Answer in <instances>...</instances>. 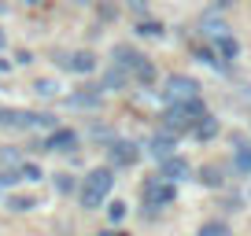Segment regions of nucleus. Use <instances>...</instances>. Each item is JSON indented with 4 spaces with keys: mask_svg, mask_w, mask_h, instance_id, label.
<instances>
[{
    "mask_svg": "<svg viewBox=\"0 0 251 236\" xmlns=\"http://www.w3.org/2000/svg\"><path fill=\"white\" fill-rule=\"evenodd\" d=\"M111 185H115L111 170H93V173L85 177V185H81V207H85V211H96V207L107 199Z\"/></svg>",
    "mask_w": 251,
    "mask_h": 236,
    "instance_id": "nucleus-1",
    "label": "nucleus"
},
{
    "mask_svg": "<svg viewBox=\"0 0 251 236\" xmlns=\"http://www.w3.org/2000/svg\"><path fill=\"white\" fill-rule=\"evenodd\" d=\"M115 63L122 67V71H129L137 81H151V78H155V67H151L141 52H133V48H126V45L115 48Z\"/></svg>",
    "mask_w": 251,
    "mask_h": 236,
    "instance_id": "nucleus-2",
    "label": "nucleus"
},
{
    "mask_svg": "<svg viewBox=\"0 0 251 236\" xmlns=\"http://www.w3.org/2000/svg\"><path fill=\"white\" fill-rule=\"evenodd\" d=\"M163 96H166V103H185V100H196L200 96V85L192 78H185V74H174V78H166Z\"/></svg>",
    "mask_w": 251,
    "mask_h": 236,
    "instance_id": "nucleus-3",
    "label": "nucleus"
},
{
    "mask_svg": "<svg viewBox=\"0 0 251 236\" xmlns=\"http://www.w3.org/2000/svg\"><path fill=\"white\" fill-rule=\"evenodd\" d=\"M144 199H148V207H166L174 199V181H159V177H151L148 185H144Z\"/></svg>",
    "mask_w": 251,
    "mask_h": 236,
    "instance_id": "nucleus-4",
    "label": "nucleus"
},
{
    "mask_svg": "<svg viewBox=\"0 0 251 236\" xmlns=\"http://www.w3.org/2000/svg\"><path fill=\"white\" fill-rule=\"evenodd\" d=\"M107 155H111V166H133L141 159V148L133 141H111Z\"/></svg>",
    "mask_w": 251,
    "mask_h": 236,
    "instance_id": "nucleus-5",
    "label": "nucleus"
},
{
    "mask_svg": "<svg viewBox=\"0 0 251 236\" xmlns=\"http://www.w3.org/2000/svg\"><path fill=\"white\" fill-rule=\"evenodd\" d=\"M188 173H192V170H188V163H185V159H177V155H166L163 163H159V177H166V181H174V185L185 181Z\"/></svg>",
    "mask_w": 251,
    "mask_h": 236,
    "instance_id": "nucleus-6",
    "label": "nucleus"
},
{
    "mask_svg": "<svg viewBox=\"0 0 251 236\" xmlns=\"http://www.w3.org/2000/svg\"><path fill=\"white\" fill-rule=\"evenodd\" d=\"M67 71H74V74H93L96 71V55L93 52H71V55H63L59 59Z\"/></svg>",
    "mask_w": 251,
    "mask_h": 236,
    "instance_id": "nucleus-7",
    "label": "nucleus"
},
{
    "mask_svg": "<svg viewBox=\"0 0 251 236\" xmlns=\"http://www.w3.org/2000/svg\"><path fill=\"white\" fill-rule=\"evenodd\" d=\"M74 144H78V133H74V129H52L48 141H45V148L48 151H71Z\"/></svg>",
    "mask_w": 251,
    "mask_h": 236,
    "instance_id": "nucleus-8",
    "label": "nucleus"
},
{
    "mask_svg": "<svg viewBox=\"0 0 251 236\" xmlns=\"http://www.w3.org/2000/svg\"><path fill=\"white\" fill-rule=\"evenodd\" d=\"M148 151L159 159V163H163L166 155H174V137H170V133H155V137L148 141Z\"/></svg>",
    "mask_w": 251,
    "mask_h": 236,
    "instance_id": "nucleus-9",
    "label": "nucleus"
},
{
    "mask_svg": "<svg viewBox=\"0 0 251 236\" xmlns=\"http://www.w3.org/2000/svg\"><path fill=\"white\" fill-rule=\"evenodd\" d=\"M71 103H74V107H96V103H100V89H89V93H74V96H71Z\"/></svg>",
    "mask_w": 251,
    "mask_h": 236,
    "instance_id": "nucleus-10",
    "label": "nucleus"
},
{
    "mask_svg": "<svg viewBox=\"0 0 251 236\" xmlns=\"http://www.w3.org/2000/svg\"><path fill=\"white\" fill-rule=\"evenodd\" d=\"M214 45H218V55H222V59H226V63H229V59H233V55H236V41L229 37V33H226V37H218V41H214Z\"/></svg>",
    "mask_w": 251,
    "mask_h": 236,
    "instance_id": "nucleus-11",
    "label": "nucleus"
},
{
    "mask_svg": "<svg viewBox=\"0 0 251 236\" xmlns=\"http://www.w3.org/2000/svg\"><path fill=\"white\" fill-rule=\"evenodd\" d=\"M8 207H11V211H33L37 199H33V196H8Z\"/></svg>",
    "mask_w": 251,
    "mask_h": 236,
    "instance_id": "nucleus-12",
    "label": "nucleus"
},
{
    "mask_svg": "<svg viewBox=\"0 0 251 236\" xmlns=\"http://www.w3.org/2000/svg\"><path fill=\"white\" fill-rule=\"evenodd\" d=\"M19 177H23V181H41L45 173H41V166H33V163H19Z\"/></svg>",
    "mask_w": 251,
    "mask_h": 236,
    "instance_id": "nucleus-13",
    "label": "nucleus"
},
{
    "mask_svg": "<svg viewBox=\"0 0 251 236\" xmlns=\"http://www.w3.org/2000/svg\"><path fill=\"white\" fill-rule=\"evenodd\" d=\"M196 236H229V225H222V221H207Z\"/></svg>",
    "mask_w": 251,
    "mask_h": 236,
    "instance_id": "nucleus-14",
    "label": "nucleus"
},
{
    "mask_svg": "<svg viewBox=\"0 0 251 236\" xmlns=\"http://www.w3.org/2000/svg\"><path fill=\"white\" fill-rule=\"evenodd\" d=\"M196 133L200 137H203V141H207V137H214V133H218V122H214V118H200V126H196Z\"/></svg>",
    "mask_w": 251,
    "mask_h": 236,
    "instance_id": "nucleus-15",
    "label": "nucleus"
},
{
    "mask_svg": "<svg viewBox=\"0 0 251 236\" xmlns=\"http://www.w3.org/2000/svg\"><path fill=\"white\" fill-rule=\"evenodd\" d=\"M30 129H55V118L52 115H33V126Z\"/></svg>",
    "mask_w": 251,
    "mask_h": 236,
    "instance_id": "nucleus-16",
    "label": "nucleus"
},
{
    "mask_svg": "<svg viewBox=\"0 0 251 236\" xmlns=\"http://www.w3.org/2000/svg\"><path fill=\"white\" fill-rule=\"evenodd\" d=\"M236 166H240L244 173H251V148H240V151H236Z\"/></svg>",
    "mask_w": 251,
    "mask_h": 236,
    "instance_id": "nucleus-17",
    "label": "nucleus"
},
{
    "mask_svg": "<svg viewBox=\"0 0 251 236\" xmlns=\"http://www.w3.org/2000/svg\"><path fill=\"white\" fill-rule=\"evenodd\" d=\"M55 189L59 192H74V177L71 173H59V177H55Z\"/></svg>",
    "mask_w": 251,
    "mask_h": 236,
    "instance_id": "nucleus-18",
    "label": "nucleus"
},
{
    "mask_svg": "<svg viewBox=\"0 0 251 236\" xmlns=\"http://www.w3.org/2000/svg\"><path fill=\"white\" fill-rule=\"evenodd\" d=\"M33 93H37V96H55V81H37Z\"/></svg>",
    "mask_w": 251,
    "mask_h": 236,
    "instance_id": "nucleus-19",
    "label": "nucleus"
},
{
    "mask_svg": "<svg viewBox=\"0 0 251 236\" xmlns=\"http://www.w3.org/2000/svg\"><path fill=\"white\" fill-rule=\"evenodd\" d=\"M203 181H207V185H222V170L207 166V170H203Z\"/></svg>",
    "mask_w": 251,
    "mask_h": 236,
    "instance_id": "nucleus-20",
    "label": "nucleus"
},
{
    "mask_svg": "<svg viewBox=\"0 0 251 236\" xmlns=\"http://www.w3.org/2000/svg\"><path fill=\"white\" fill-rule=\"evenodd\" d=\"M141 33H144V37H159L163 26H159V23H141Z\"/></svg>",
    "mask_w": 251,
    "mask_h": 236,
    "instance_id": "nucleus-21",
    "label": "nucleus"
},
{
    "mask_svg": "<svg viewBox=\"0 0 251 236\" xmlns=\"http://www.w3.org/2000/svg\"><path fill=\"white\" fill-rule=\"evenodd\" d=\"M122 81H126V78H122V67H118V71H111V74H107V85H111V89H115V85H122Z\"/></svg>",
    "mask_w": 251,
    "mask_h": 236,
    "instance_id": "nucleus-22",
    "label": "nucleus"
},
{
    "mask_svg": "<svg viewBox=\"0 0 251 236\" xmlns=\"http://www.w3.org/2000/svg\"><path fill=\"white\" fill-rule=\"evenodd\" d=\"M111 218L122 221V218H126V203H111Z\"/></svg>",
    "mask_w": 251,
    "mask_h": 236,
    "instance_id": "nucleus-23",
    "label": "nucleus"
},
{
    "mask_svg": "<svg viewBox=\"0 0 251 236\" xmlns=\"http://www.w3.org/2000/svg\"><path fill=\"white\" fill-rule=\"evenodd\" d=\"M129 8H133L137 15H144V11H148V0H129Z\"/></svg>",
    "mask_w": 251,
    "mask_h": 236,
    "instance_id": "nucleus-24",
    "label": "nucleus"
},
{
    "mask_svg": "<svg viewBox=\"0 0 251 236\" xmlns=\"http://www.w3.org/2000/svg\"><path fill=\"white\" fill-rule=\"evenodd\" d=\"M100 236H126V233H100Z\"/></svg>",
    "mask_w": 251,
    "mask_h": 236,
    "instance_id": "nucleus-25",
    "label": "nucleus"
},
{
    "mask_svg": "<svg viewBox=\"0 0 251 236\" xmlns=\"http://www.w3.org/2000/svg\"><path fill=\"white\" fill-rule=\"evenodd\" d=\"M74 4H93V0H74Z\"/></svg>",
    "mask_w": 251,
    "mask_h": 236,
    "instance_id": "nucleus-26",
    "label": "nucleus"
},
{
    "mask_svg": "<svg viewBox=\"0 0 251 236\" xmlns=\"http://www.w3.org/2000/svg\"><path fill=\"white\" fill-rule=\"evenodd\" d=\"M0 48H4V30H0Z\"/></svg>",
    "mask_w": 251,
    "mask_h": 236,
    "instance_id": "nucleus-27",
    "label": "nucleus"
},
{
    "mask_svg": "<svg viewBox=\"0 0 251 236\" xmlns=\"http://www.w3.org/2000/svg\"><path fill=\"white\" fill-rule=\"evenodd\" d=\"M0 15H4V0H0Z\"/></svg>",
    "mask_w": 251,
    "mask_h": 236,
    "instance_id": "nucleus-28",
    "label": "nucleus"
},
{
    "mask_svg": "<svg viewBox=\"0 0 251 236\" xmlns=\"http://www.w3.org/2000/svg\"><path fill=\"white\" fill-rule=\"evenodd\" d=\"M26 4H41V0H26Z\"/></svg>",
    "mask_w": 251,
    "mask_h": 236,
    "instance_id": "nucleus-29",
    "label": "nucleus"
},
{
    "mask_svg": "<svg viewBox=\"0 0 251 236\" xmlns=\"http://www.w3.org/2000/svg\"><path fill=\"white\" fill-rule=\"evenodd\" d=\"M244 93H248V100H251V89H244Z\"/></svg>",
    "mask_w": 251,
    "mask_h": 236,
    "instance_id": "nucleus-30",
    "label": "nucleus"
}]
</instances>
